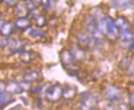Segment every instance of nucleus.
Segmentation results:
<instances>
[{
    "label": "nucleus",
    "mask_w": 134,
    "mask_h": 110,
    "mask_svg": "<svg viewBox=\"0 0 134 110\" xmlns=\"http://www.w3.org/2000/svg\"><path fill=\"white\" fill-rule=\"evenodd\" d=\"M63 86L57 83L50 85L45 92V98L49 102L56 103L59 102L63 98Z\"/></svg>",
    "instance_id": "obj_1"
},
{
    "label": "nucleus",
    "mask_w": 134,
    "mask_h": 110,
    "mask_svg": "<svg viewBox=\"0 0 134 110\" xmlns=\"http://www.w3.org/2000/svg\"><path fill=\"white\" fill-rule=\"evenodd\" d=\"M106 24H107V31L105 36L109 39L110 41H114L119 36V29L115 24L114 20L109 16H105Z\"/></svg>",
    "instance_id": "obj_2"
},
{
    "label": "nucleus",
    "mask_w": 134,
    "mask_h": 110,
    "mask_svg": "<svg viewBox=\"0 0 134 110\" xmlns=\"http://www.w3.org/2000/svg\"><path fill=\"white\" fill-rule=\"evenodd\" d=\"M77 41V45L83 49L93 48L97 42L92 36H89V34L85 32H80L78 34Z\"/></svg>",
    "instance_id": "obj_3"
},
{
    "label": "nucleus",
    "mask_w": 134,
    "mask_h": 110,
    "mask_svg": "<svg viewBox=\"0 0 134 110\" xmlns=\"http://www.w3.org/2000/svg\"><path fill=\"white\" fill-rule=\"evenodd\" d=\"M105 97L110 102H116L120 100L122 93L120 89L116 85H109L105 90Z\"/></svg>",
    "instance_id": "obj_4"
},
{
    "label": "nucleus",
    "mask_w": 134,
    "mask_h": 110,
    "mask_svg": "<svg viewBox=\"0 0 134 110\" xmlns=\"http://www.w3.org/2000/svg\"><path fill=\"white\" fill-rule=\"evenodd\" d=\"M60 61L63 66L65 67H72L75 66V60L71 51L68 49H63L60 53Z\"/></svg>",
    "instance_id": "obj_5"
},
{
    "label": "nucleus",
    "mask_w": 134,
    "mask_h": 110,
    "mask_svg": "<svg viewBox=\"0 0 134 110\" xmlns=\"http://www.w3.org/2000/svg\"><path fill=\"white\" fill-rule=\"evenodd\" d=\"M98 106V100L96 97L91 96L83 99V101L81 103V109H86V110H91V109H95Z\"/></svg>",
    "instance_id": "obj_6"
},
{
    "label": "nucleus",
    "mask_w": 134,
    "mask_h": 110,
    "mask_svg": "<svg viewBox=\"0 0 134 110\" xmlns=\"http://www.w3.org/2000/svg\"><path fill=\"white\" fill-rule=\"evenodd\" d=\"M15 26L10 21L4 22L0 26V36L3 37H9L15 31Z\"/></svg>",
    "instance_id": "obj_7"
},
{
    "label": "nucleus",
    "mask_w": 134,
    "mask_h": 110,
    "mask_svg": "<svg viewBox=\"0 0 134 110\" xmlns=\"http://www.w3.org/2000/svg\"><path fill=\"white\" fill-rule=\"evenodd\" d=\"M5 90L9 92L12 95H20L24 92L21 83L16 82H10L8 84L5 85Z\"/></svg>",
    "instance_id": "obj_8"
},
{
    "label": "nucleus",
    "mask_w": 134,
    "mask_h": 110,
    "mask_svg": "<svg viewBox=\"0 0 134 110\" xmlns=\"http://www.w3.org/2000/svg\"><path fill=\"white\" fill-rule=\"evenodd\" d=\"M14 26L16 29L24 31L31 26V19L27 16H19L14 23Z\"/></svg>",
    "instance_id": "obj_9"
},
{
    "label": "nucleus",
    "mask_w": 134,
    "mask_h": 110,
    "mask_svg": "<svg viewBox=\"0 0 134 110\" xmlns=\"http://www.w3.org/2000/svg\"><path fill=\"white\" fill-rule=\"evenodd\" d=\"M71 53L73 56V59L76 62H81L83 61L86 59V53H85V49H81L79 47L78 45L73 46Z\"/></svg>",
    "instance_id": "obj_10"
},
{
    "label": "nucleus",
    "mask_w": 134,
    "mask_h": 110,
    "mask_svg": "<svg viewBox=\"0 0 134 110\" xmlns=\"http://www.w3.org/2000/svg\"><path fill=\"white\" fill-rule=\"evenodd\" d=\"M13 101V95L6 90L0 91V108H4Z\"/></svg>",
    "instance_id": "obj_11"
},
{
    "label": "nucleus",
    "mask_w": 134,
    "mask_h": 110,
    "mask_svg": "<svg viewBox=\"0 0 134 110\" xmlns=\"http://www.w3.org/2000/svg\"><path fill=\"white\" fill-rule=\"evenodd\" d=\"M77 94V90L76 87H67L63 88V98L65 100H72Z\"/></svg>",
    "instance_id": "obj_12"
},
{
    "label": "nucleus",
    "mask_w": 134,
    "mask_h": 110,
    "mask_svg": "<svg viewBox=\"0 0 134 110\" xmlns=\"http://www.w3.org/2000/svg\"><path fill=\"white\" fill-rule=\"evenodd\" d=\"M40 75L38 72L36 71H31L24 74L23 76V80L29 83H32V82H36L40 79Z\"/></svg>",
    "instance_id": "obj_13"
},
{
    "label": "nucleus",
    "mask_w": 134,
    "mask_h": 110,
    "mask_svg": "<svg viewBox=\"0 0 134 110\" xmlns=\"http://www.w3.org/2000/svg\"><path fill=\"white\" fill-rule=\"evenodd\" d=\"M114 21H115V24L117 26V27L119 29V31H123V30H127V29H130L129 22L127 21V19L124 16H119L117 18L114 20Z\"/></svg>",
    "instance_id": "obj_14"
},
{
    "label": "nucleus",
    "mask_w": 134,
    "mask_h": 110,
    "mask_svg": "<svg viewBox=\"0 0 134 110\" xmlns=\"http://www.w3.org/2000/svg\"><path fill=\"white\" fill-rule=\"evenodd\" d=\"M120 39L123 42H131L134 39L133 34L130 31V29H127V30H123L119 31V36Z\"/></svg>",
    "instance_id": "obj_15"
},
{
    "label": "nucleus",
    "mask_w": 134,
    "mask_h": 110,
    "mask_svg": "<svg viewBox=\"0 0 134 110\" xmlns=\"http://www.w3.org/2000/svg\"><path fill=\"white\" fill-rule=\"evenodd\" d=\"M20 54V60L24 62V63H29L31 62V60H32V54L31 52L29 51H22L19 54Z\"/></svg>",
    "instance_id": "obj_16"
},
{
    "label": "nucleus",
    "mask_w": 134,
    "mask_h": 110,
    "mask_svg": "<svg viewBox=\"0 0 134 110\" xmlns=\"http://www.w3.org/2000/svg\"><path fill=\"white\" fill-rule=\"evenodd\" d=\"M35 20V25H36L38 28H43L47 25V21L44 15L40 14L37 17L34 19Z\"/></svg>",
    "instance_id": "obj_17"
},
{
    "label": "nucleus",
    "mask_w": 134,
    "mask_h": 110,
    "mask_svg": "<svg viewBox=\"0 0 134 110\" xmlns=\"http://www.w3.org/2000/svg\"><path fill=\"white\" fill-rule=\"evenodd\" d=\"M130 66H131V59L129 57H124L121 60L120 63H119V67L121 70H127L129 68H130Z\"/></svg>",
    "instance_id": "obj_18"
},
{
    "label": "nucleus",
    "mask_w": 134,
    "mask_h": 110,
    "mask_svg": "<svg viewBox=\"0 0 134 110\" xmlns=\"http://www.w3.org/2000/svg\"><path fill=\"white\" fill-rule=\"evenodd\" d=\"M16 7H17V15L19 16H26L28 15L29 9L26 8V4H23V5L17 4Z\"/></svg>",
    "instance_id": "obj_19"
},
{
    "label": "nucleus",
    "mask_w": 134,
    "mask_h": 110,
    "mask_svg": "<svg viewBox=\"0 0 134 110\" xmlns=\"http://www.w3.org/2000/svg\"><path fill=\"white\" fill-rule=\"evenodd\" d=\"M40 14V10L38 9V8H37V7H34V8H31V9H29V11H28V15H27V16H29L30 17H31L32 19H35V18H36V17H37Z\"/></svg>",
    "instance_id": "obj_20"
},
{
    "label": "nucleus",
    "mask_w": 134,
    "mask_h": 110,
    "mask_svg": "<svg viewBox=\"0 0 134 110\" xmlns=\"http://www.w3.org/2000/svg\"><path fill=\"white\" fill-rule=\"evenodd\" d=\"M9 40H10L9 37H3L2 36V38H0V49H4V48L8 47Z\"/></svg>",
    "instance_id": "obj_21"
},
{
    "label": "nucleus",
    "mask_w": 134,
    "mask_h": 110,
    "mask_svg": "<svg viewBox=\"0 0 134 110\" xmlns=\"http://www.w3.org/2000/svg\"><path fill=\"white\" fill-rule=\"evenodd\" d=\"M18 0H2V2H3L6 5L8 6L9 8H15L17 6Z\"/></svg>",
    "instance_id": "obj_22"
},
{
    "label": "nucleus",
    "mask_w": 134,
    "mask_h": 110,
    "mask_svg": "<svg viewBox=\"0 0 134 110\" xmlns=\"http://www.w3.org/2000/svg\"><path fill=\"white\" fill-rule=\"evenodd\" d=\"M41 90H42L41 86H36V87H35L31 90V92L33 94H39L41 91Z\"/></svg>",
    "instance_id": "obj_23"
},
{
    "label": "nucleus",
    "mask_w": 134,
    "mask_h": 110,
    "mask_svg": "<svg viewBox=\"0 0 134 110\" xmlns=\"http://www.w3.org/2000/svg\"><path fill=\"white\" fill-rule=\"evenodd\" d=\"M129 103L132 106L134 107V92H132L129 96Z\"/></svg>",
    "instance_id": "obj_24"
},
{
    "label": "nucleus",
    "mask_w": 134,
    "mask_h": 110,
    "mask_svg": "<svg viewBox=\"0 0 134 110\" xmlns=\"http://www.w3.org/2000/svg\"><path fill=\"white\" fill-rule=\"evenodd\" d=\"M129 49H130V52L134 54V39L131 41V44H130V46H129Z\"/></svg>",
    "instance_id": "obj_25"
},
{
    "label": "nucleus",
    "mask_w": 134,
    "mask_h": 110,
    "mask_svg": "<svg viewBox=\"0 0 134 110\" xmlns=\"http://www.w3.org/2000/svg\"><path fill=\"white\" fill-rule=\"evenodd\" d=\"M31 1L33 3V4L37 7L39 4H41V0H31Z\"/></svg>",
    "instance_id": "obj_26"
},
{
    "label": "nucleus",
    "mask_w": 134,
    "mask_h": 110,
    "mask_svg": "<svg viewBox=\"0 0 134 110\" xmlns=\"http://www.w3.org/2000/svg\"><path fill=\"white\" fill-rule=\"evenodd\" d=\"M131 68H132V69H131V72H132V73H134V65H133Z\"/></svg>",
    "instance_id": "obj_27"
},
{
    "label": "nucleus",
    "mask_w": 134,
    "mask_h": 110,
    "mask_svg": "<svg viewBox=\"0 0 134 110\" xmlns=\"http://www.w3.org/2000/svg\"><path fill=\"white\" fill-rule=\"evenodd\" d=\"M1 17H2V13H0V20H1Z\"/></svg>",
    "instance_id": "obj_28"
},
{
    "label": "nucleus",
    "mask_w": 134,
    "mask_h": 110,
    "mask_svg": "<svg viewBox=\"0 0 134 110\" xmlns=\"http://www.w3.org/2000/svg\"><path fill=\"white\" fill-rule=\"evenodd\" d=\"M20 1H27V0H20Z\"/></svg>",
    "instance_id": "obj_29"
},
{
    "label": "nucleus",
    "mask_w": 134,
    "mask_h": 110,
    "mask_svg": "<svg viewBox=\"0 0 134 110\" xmlns=\"http://www.w3.org/2000/svg\"><path fill=\"white\" fill-rule=\"evenodd\" d=\"M2 2V0H0V3H1Z\"/></svg>",
    "instance_id": "obj_30"
}]
</instances>
